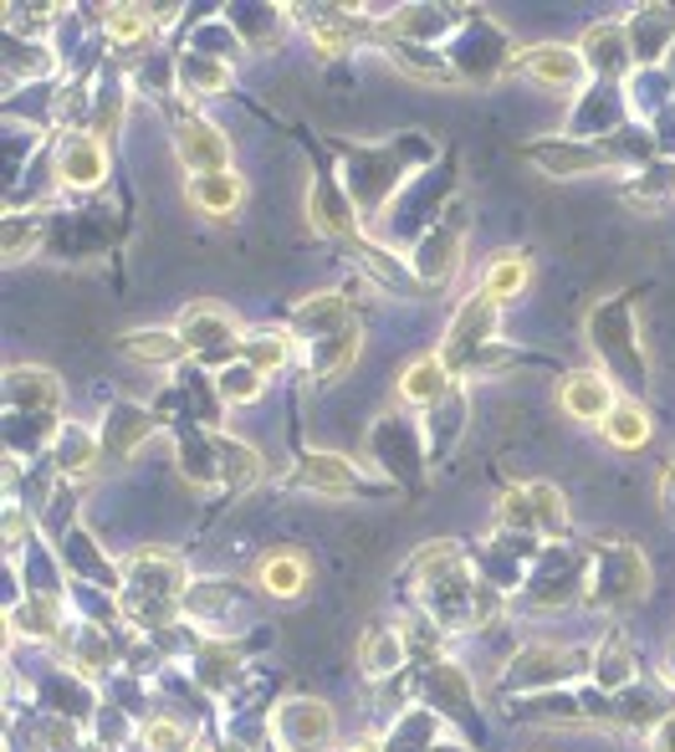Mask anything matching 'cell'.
<instances>
[{
  "mask_svg": "<svg viewBox=\"0 0 675 752\" xmlns=\"http://www.w3.org/2000/svg\"><path fill=\"white\" fill-rule=\"evenodd\" d=\"M491 328H497V302L486 292H476V297H466L461 302V312H455V323H451V333H445V343H441V358L451 364V369H471L476 364V354L482 349H491Z\"/></svg>",
  "mask_w": 675,
  "mask_h": 752,
  "instance_id": "6da1fadb",
  "label": "cell"
},
{
  "mask_svg": "<svg viewBox=\"0 0 675 752\" xmlns=\"http://www.w3.org/2000/svg\"><path fill=\"white\" fill-rule=\"evenodd\" d=\"M528 154L543 164L547 175H588V169H604V164H609L604 148H578V144H568V139H543V144H532Z\"/></svg>",
  "mask_w": 675,
  "mask_h": 752,
  "instance_id": "9a60e30c",
  "label": "cell"
},
{
  "mask_svg": "<svg viewBox=\"0 0 675 752\" xmlns=\"http://www.w3.org/2000/svg\"><path fill=\"white\" fill-rule=\"evenodd\" d=\"M588 333H594V343L619 364V374H634V384H640V358L630 354V312H624V302H604V308L588 318Z\"/></svg>",
  "mask_w": 675,
  "mask_h": 752,
  "instance_id": "9c48e42d",
  "label": "cell"
},
{
  "mask_svg": "<svg viewBox=\"0 0 675 752\" xmlns=\"http://www.w3.org/2000/svg\"><path fill=\"white\" fill-rule=\"evenodd\" d=\"M348 323H353V312L338 292L308 297V302H297L292 308V328H297V339L302 343H318V339H328V333H338V328H348Z\"/></svg>",
  "mask_w": 675,
  "mask_h": 752,
  "instance_id": "7c38bea8",
  "label": "cell"
},
{
  "mask_svg": "<svg viewBox=\"0 0 675 752\" xmlns=\"http://www.w3.org/2000/svg\"><path fill=\"white\" fill-rule=\"evenodd\" d=\"M292 487H302V491H328V497H343V491H353V466H348L343 456L312 451V456H302V466L292 472Z\"/></svg>",
  "mask_w": 675,
  "mask_h": 752,
  "instance_id": "5bb4252c",
  "label": "cell"
},
{
  "mask_svg": "<svg viewBox=\"0 0 675 752\" xmlns=\"http://www.w3.org/2000/svg\"><path fill=\"white\" fill-rule=\"evenodd\" d=\"M5 399H21L26 410H52L62 399V384L46 369H5Z\"/></svg>",
  "mask_w": 675,
  "mask_h": 752,
  "instance_id": "ffe728a7",
  "label": "cell"
},
{
  "mask_svg": "<svg viewBox=\"0 0 675 752\" xmlns=\"http://www.w3.org/2000/svg\"><path fill=\"white\" fill-rule=\"evenodd\" d=\"M190 200L200 215H231V210L246 200V179L235 175V169H225V175H200L190 185Z\"/></svg>",
  "mask_w": 675,
  "mask_h": 752,
  "instance_id": "e0dca14e",
  "label": "cell"
},
{
  "mask_svg": "<svg viewBox=\"0 0 675 752\" xmlns=\"http://www.w3.org/2000/svg\"><path fill=\"white\" fill-rule=\"evenodd\" d=\"M604 441L619 445V451H640V445H650V414L634 405V399H619L615 410L604 414Z\"/></svg>",
  "mask_w": 675,
  "mask_h": 752,
  "instance_id": "d6986e66",
  "label": "cell"
},
{
  "mask_svg": "<svg viewBox=\"0 0 675 752\" xmlns=\"http://www.w3.org/2000/svg\"><path fill=\"white\" fill-rule=\"evenodd\" d=\"M287 358H292V349H287V339H281V333H251V339L241 343V364H251L256 374L287 369Z\"/></svg>",
  "mask_w": 675,
  "mask_h": 752,
  "instance_id": "cb8c5ba5",
  "label": "cell"
},
{
  "mask_svg": "<svg viewBox=\"0 0 675 752\" xmlns=\"http://www.w3.org/2000/svg\"><path fill=\"white\" fill-rule=\"evenodd\" d=\"M348 752H379V748H374V742H358V748H348Z\"/></svg>",
  "mask_w": 675,
  "mask_h": 752,
  "instance_id": "d590c367",
  "label": "cell"
},
{
  "mask_svg": "<svg viewBox=\"0 0 675 752\" xmlns=\"http://www.w3.org/2000/svg\"><path fill=\"white\" fill-rule=\"evenodd\" d=\"M36 241H42V221H36V215H11V221H5V262L15 266L21 256H31Z\"/></svg>",
  "mask_w": 675,
  "mask_h": 752,
  "instance_id": "83f0119b",
  "label": "cell"
},
{
  "mask_svg": "<svg viewBox=\"0 0 675 752\" xmlns=\"http://www.w3.org/2000/svg\"><path fill=\"white\" fill-rule=\"evenodd\" d=\"M308 578H312V563L297 548H272L256 563V589L272 594V599H297V594L308 589Z\"/></svg>",
  "mask_w": 675,
  "mask_h": 752,
  "instance_id": "8992f818",
  "label": "cell"
},
{
  "mask_svg": "<svg viewBox=\"0 0 675 752\" xmlns=\"http://www.w3.org/2000/svg\"><path fill=\"white\" fill-rule=\"evenodd\" d=\"M389 57L405 67V73H414V77H425V82H455V73L445 67L441 57H425V52H410V46H395Z\"/></svg>",
  "mask_w": 675,
  "mask_h": 752,
  "instance_id": "f546056e",
  "label": "cell"
},
{
  "mask_svg": "<svg viewBox=\"0 0 675 752\" xmlns=\"http://www.w3.org/2000/svg\"><path fill=\"white\" fill-rule=\"evenodd\" d=\"M215 384H221V399H225V405H251V399L262 395V374L251 369V364H221Z\"/></svg>",
  "mask_w": 675,
  "mask_h": 752,
  "instance_id": "484cf974",
  "label": "cell"
},
{
  "mask_svg": "<svg viewBox=\"0 0 675 752\" xmlns=\"http://www.w3.org/2000/svg\"><path fill=\"white\" fill-rule=\"evenodd\" d=\"M108 36H113L118 46L144 42L148 36V11L144 5H118V11H108Z\"/></svg>",
  "mask_w": 675,
  "mask_h": 752,
  "instance_id": "f1b7e54d",
  "label": "cell"
},
{
  "mask_svg": "<svg viewBox=\"0 0 675 752\" xmlns=\"http://www.w3.org/2000/svg\"><path fill=\"white\" fill-rule=\"evenodd\" d=\"M277 727H281V738H287L292 752H312V748H323L328 742L333 717H328L323 701H287V707L277 711Z\"/></svg>",
  "mask_w": 675,
  "mask_h": 752,
  "instance_id": "30bf717a",
  "label": "cell"
},
{
  "mask_svg": "<svg viewBox=\"0 0 675 752\" xmlns=\"http://www.w3.org/2000/svg\"><path fill=\"white\" fill-rule=\"evenodd\" d=\"M57 179L73 190H92L108 179V148L103 139H67L57 154Z\"/></svg>",
  "mask_w": 675,
  "mask_h": 752,
  "instance_id": "ba28073f",
  "label": "cell"
},
{
  "mask_svg": "<svg viewBox=\"0 0 675 752\" xmlns=\"http://www.w3.org/2000/svg\"><path fill=\"white\" fill-rule=\"evenodd\" d=\"M584 57H588V67H599V73H624V62H630L624 31H615V26H594V31L584 36Z\"/></svg>",
  "mask_w": 675,
  "mask_h": 752,
  "instance_id": "603a6c76",
  "label": "cell"
},
{
  "mask_svg": "<svg viewBox=\"0 0 675 752\" xmlns=\"http://www.w3.org/2000/svg\"><path fill=\"white\" fill-rule=\"evenodd\" d=\"M558 405H563V414H568V420H578V425H594V420L604 425V414L615 410L619 399H615V384L604 379V374L578 369V374H568V379H563Z\"/></svg>",
  "mask_w": 675,
  "mask_h": 752,
  "instance_id": "5b68a950",
  "label": "cell"
},
{
  "mask_svg": "<svg viewBox=\"0 0 675 752\" xmlns=\"http://www.w3.org/2000/svg\"><path fill=\"white\" fill-rule=\"evenodd\" d=\"M144 742L154 752H175V748H185V727H175V722H148L144 727Z\"/></svg>",
  "mask_w": 675,
  "mask_h": 752,
  "instance_id": "d6a6232c",
  "label": "cell"
},
{
  "mask_svg": "<svg viewBox=\"0 0 675 752\" xmlns=\"http://www.w3.org/2000/svg\"><path fill=\"white\" fill-rule=\"evenodd\" d=\"M405 661V645H399V634H384V630H374V634H364V645H358V665H364V676H389L395 665Z\"/></svg>",
  "mask_w": 675,
  "mask_h": 752,
  "instance_id": "d4e9b609",
  "label": "cell"
},
{
  "mask_svg": "<svg viewBox=\"0 0 675 752\" xmlns=\"http://www.w3.org/2000/svg\"><path fill=\"white\" fill-rule=\"evenodd\" d=\"M302 354H308V374H312V379L333 384L338 374H348L353 358H358V323H348V328H338V333H328V339L308 343Z\"/></svg>",
  "mask_w": 675,
  "mask_h": 752,
  "instance_id": "8fae6325",
  "label": "cell"
},
{
  "mask_svg": "<svg viewBox=\"0 0 675 752\" xmlns=\"http://www.w3.org/2000/svg\"><path fill=\"white\" fill-rule=\"evenodd\" d=\"M528 277H532L528 256H522V251H501V256H491V266H486L482 292L491 297V302H512V297L528 287Z\"/></svg>",
  "mask_w": 675,
  "mask_h": 752,
  "instance_id": "ac0fdd59",
  "label": "cell"
},
{
  "mask_svg": "<svg viewBox=\"0 0 675 752\" xmlns=\"http://www.w3.org/2000/svg\"><path fill=\"white\" fill-rule=\"evenodd\" d=\"M215 451H221V461H231V466H225V472H231V482H251V476H256V466H262V461H256V451H251V445H241V441H231V435H221V441H215Z\"/></svg>",
  "mask_w": 675,
  "mask_h": 752,
  "instance_id": "1f68e13d",
  "label": "cell"
},
{
  "mask_svg": "<svg viewBox=\"0 0 675 752\" xmlns=\"http://www.w3.org/2000/svg\"><path fill=\"white\" fill-rule=\"evenodd\" d=\"M455 266H461V225L445 221L441 231H435V236H430L425 246H420V256H414V272H420L425 281H435V287H441V281L455 277Z\"/></svg>",
  "mask_w": 675,
  "mask_h": 752,
  "instance_id": "2e32d148",
  "label": "cell"
},
{
  "mask_svg": "<svg viewBox=\"0 0 675 752\" xmlns=\"http://www.w3.org/2000/svg\"><path fill=\"white\" fill-rule=\"evenodd\" d=\"M175 148H179V164L195 169V179L225 175V169H231V144H225V133L210 119H200V113H185V119L175 123Z\"/></svg>",
  "mask_w": 675,
  "mask_h": 752,
  "instance_id": "3957f363",
  "label": "cell"
},
{
  "mask_svg": "<svg viewBox=\"0 0 675 752\" xmlns=\"http://www.w3.org/2000/svg\"><path fill=\"white\" fill-rule=\"evenodd\" d=\"M308 221L318 225V231H328V236H348L353 231V210H348V200L338 195V185H318L312 190V200H308Z\"/></svg>",
  "mask_w": 675,
  "mask_h": 752,
  "instance_id": "44dd1931",
  "label": "cell"
},
{
  "mask_svg": "<svg viewBox=\"0 0 675 752\" xmlns=\"http://www.w3.org/2000/svg\"><path fill=\"white\" fill-rule=\"evenodd\" d=\"M445 395H451V364H445L441 354H420L405 364V374H399V399H405V405L435 410Z\"/></svg>",
  "mask_w": 675,
  "mask_h": 752,
  "instance_id": "52a82bcc",
  "label": "cell"
},
{
  "mask_svg": "<svg viewBox=\"0 0 675 752\" xmlns=\"http://www.w3.org/2000/svg\"><path fill=\"white\" fill-rule=\"evenodd\" d=\"M578 665H588L584 650H547V645H538V650H528L512 671H507V681H512V686H528V681H563V676H573Z\"/></svg>",
  "mask_w": 675,
  "mask_h": 752,
  "instance_id": "4fadbf2b",
  "label": "cell"
},
{
  "mask_svg": "<svg viewBox=\"0 0 675 752\" xmlns=\"http://www.w3.org/2000/svg\"><path fill=\"white\" fill-rule=\"evenodd\" d=\"M123 354L129 358H144V364H175V358H185L190 349H185V339L179 333H123Z\"/></svg>",
  "mask_w": 675,
  "mask_h": 752,
  "instance_id": "7402d4cb",
  "label": "cell"
},
{
  "mask_svg": "<svg viewBox=\"0 0 675 752\" xmlns=\"http://www.w3.org/2000/svg\"><path fill=\"white\" fill-rule=\"evenodd\" d=\"M599 665H604V681H609V686H619V681L630 676V671H624V640H609Z\"/></svg>",
  "mask_w": 675,
  "mask_h": 752,
  "instance_id": "836d02e7",
  "label": "cell"
},
{
  "mask_svg": "<svg viewBox=\"0 0 675 752\" xmlns=\"http://www.w3.org/2000/svg\"><path fill=\"white\" fill-rule=\"evenodd\" d=\"M512 67H517V73H528L532 82H543V88H563V92L578 88V82H584V73H588L584 52H573V46H553V42L517 52Z\"/></svg>",
  "mask_w": 675,
  "mask_h": 752,
  "instance_id": "277c9868",
  "label": "cell"
},
{
  "mask_svg": "<svg viewBox=\"0 0 675 752\" xmlns=\"http://www.w3.org/2000/svg\"><path fill=\"white\" fill-rule=\"evenodd\" d=\"M179 73L190 77L200 92H215V88H225V82H231L225 62H215V57H185V67H179Z\"/></svg>",
  "mask_w": 675,
  "mask_h": 752,
  "instance_id": "4dcf8cb0",
  "label": "cell"
},
{
  "mask_svg": "<svg viewBox=\"0 0 675 752\" xmlns=\"http://www.w3.org/2000/svg\"><path fill=\"white\" fill-rule=\"evenodd\" d=\"M528 497H532V517H538V528H543V532H563V528H568V507H563V491L558 487L532 482Z\"/></svg>",
  "mask_w": 675,
  "mask_h": 752,
  "instance_id": "4316f807",
  "label": "cell"
},
{
  "mask_svg": "<svg viewBox=\"0 0 675 752\" xmlns=\"http://www.w3.org/2000/svg\"><path fill=\"white\" fill-rule=\"evenodd\" d=\"M661 501H665V512L675 517V461L665 466V482H661Z\"/></svg>",
  "mask_w": 675,
  "mask_h": 752,
  "instance_id": "e575fe53",
  "label": "cell"
},
{
  "mask_svg": "<svg viewBox=\"0 0 675 752\" xmlns=\"http://www.w3.org/2000/svg\"><path fill=\"white\" fill-rule=\"evenodd\" d=\"M179 339L185 349L200 358H225L231 364L241 354V343H235V318L215 302H190V308L179 312Z\"/></svg>",
  "mask_w": 675,
  "mask_h": 752,
  "instance_id": "7a4b0ae2",
  "label": "cell"
}]
</instances>
